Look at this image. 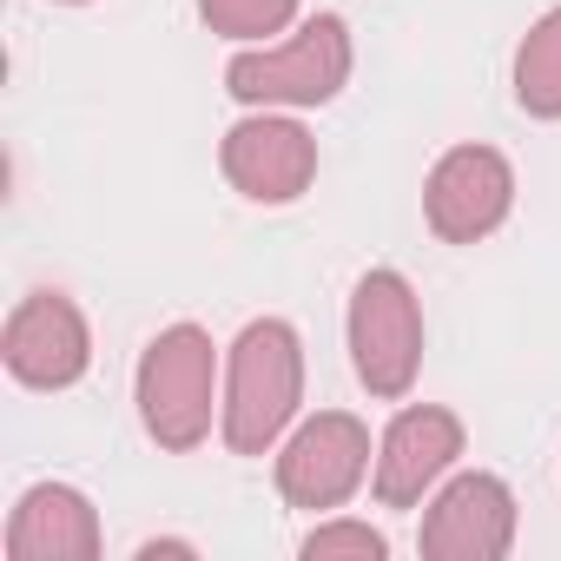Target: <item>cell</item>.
<instances>
[{
  "mask_svg": "<svg viewBox=\"0 0 561 561\" xmlns=\"http://www.w3.org/2000/svg\"><path fill=\"white\" fill-rule=\"evenodd\" d=\"M305 403V337L285 318H251L231 337L225 357V410H218V436L231 456H264L285 443V430L298 423Z\"/></svg>",
  "mask_w": 561,
  "mask_h": 561,
  "instance_id": "obj_1",
  "label": "cell"
},
{
  "mask_svg": "<svg viewBox=\"0 0 561 561\" xmlns=\"http://www.w3.org/2000/svg\"><path fill=\"white\" fill-rule=\"evenodd\" d=\"M133 403H139L146 436H152L165 456H192V449L211 436V416L225 410L211 331H198V324H165V331L146 344L139 370H133Z\"/></svg>",
  "mask_w": 561,
  "mask_h": 561,
  "instance_id": "obj_2",
  "label": "cell"
},
{
  "mask_svg": "<svg viewBox=\"0 0 561 561\" xmlns=\"http://www.w3.org/2000/svg\"><path fill=\"white\" fill-rule=\"evenodd\" d=\"M351 27L337 14H311L298 34L271 41V47H244L225 67V93L238 106H277V113H311L331 106L351 87Z\"/></svg>",
  "mask_w": 561,
  "mask_h": 561,
  "instance_id": "obj_3",
  "label": "cell"
},
{
  "mask_svg": "<svg viewBox=\"0 0 561 561\" xmlns=\"http://www.w3.org/2000/svg\"><path fill=\"white\" fill-rule=\"evenodd\" d=\"M344 337H351V370H357V383L377 403H403L416 390V370H423V305H416L403 271L377 264V271L357 277Z\"/></svg>",
  "mask_w": 561,
  "mask_h": 561,
  "instance_id": "obj_4",
  "label": "cell"
},
{
  "mask_svg": "<svg viewBox=\"0 0 561 561\" xmlns=\"http://www.w3.org/2000/svg\"><path fill=\"white\" fill-rule=\"evenodd\" d=\"M370 430H364V416H351V410H318V416H305L285 443H277V495H285L291 508H305V515H331V508H344L357 489H364V476H370Z\"/></svg>",
  "mask_w": 561,
  "mask_h": 561,
  "instance_id": "obj_5",
  "label": "cell"
},
{
  "mask_svg": "<svg viewBox=\"0 0 561 561\" xmlns=\"http://www.w3.org/2000/svg\"><path fill=\"white\" fill-rule=\"evenodd\" d=\"M218 165H225L231 192L251 198V205H298L311 192V179H318V139L298 126V113L251 106L225 133Z\"/></svg>",
  "mask_w": 561,
  "mask_h": 561,
  "instance_id": "obj_6",
  "label": "cell"
},
{
  "mask_svg": "<svg viewBox=\"0 0 561 561\" xmlns=\"http://www.w3.org/2000/svg\"><path fill=\"white\" fill-rule=\"evenodd\" d=\"M515 211V165L495 146H449L423 179V218L443 244H482Z\"/></svg>",
  "mask_w": 561,
  "mask_h": 561,
  "instance_id": "obj_7",
  "label": "cell"
},
{
  "mask_svg": "<svg viewBox=\"0 0 561 561\" xmlns=\"http://www.w3.org/2000/svg\"><path fill=\"white\" fill-rule=\"evenodd\" d=\"M416 548L430 561H502L515 548V495H508V482L489 476V469L443 476L430 508H423Z\"/></svg>",
  "mask_w": 561,
  "mask_h": 561,
  "instance_id": "obj_8",
  "label": "cell"
},
{
  "mask_svg": "<svg viewBox=\"0 0 561 561\" xmlns=\"http://www.w3.org/2000/svg\"><path fill=\"white\" fill-rule=\"evenodd\" d=\"M0 364L27 390H73L93 370V331L67 291H27L0 331Z\"/></svg>",
  "mask_w": 561,
  "mask_h": 561,
  "instance_id": "obj_9",
  "label": "cell"
},
{
  "mask_svg": "<svg viewBox=\"0 0 561 561\" xmlns=\"http://www.w3.org/2000/svg\"><path fill=\"white\" fill-rule=\"evenodd\" d=\"M462 449H469V430H462L456 410H443V403H410V410L390 416V430H383V443H377L370 495H377L383 508H416V502L456 469Z\"/></svg>",
  "mask_w": 561,
  "mask_h": 561,
  "instance_id": "obj_10",
  "label": "cell"
},
{
  "mask_svg": "<svg viewBox=\"0 0 561 561\" xmlns=\"http://www.w3.org/2000/svg\"><path fill=\"white\" fill-rule=\"evenodd\" d=\"M106 535L73 482H34L8 515V561H100Z\"/></svg>",
  "mask_w": 561,
  "mask_h": 561,
  "instance_id": "obj_11",
  "label": "cell"
},
{
  "mask_svg": "<svg viewBox=\"0 0 561 561\" xmlns=\"http://www.w3.org/2000/svg\"><path fill=\"white\" fill-rule=\"evenodd\" d=\"M515 106L528 119H561V8H548L515 47Z\"/></svg>",
  "mask_w": 561,
  "mask_h": 561,
  "instance_id": "obj_12",
  "label": "cell"
},
{
  "mask_svg": "<svg viewBox=\"0 0 561 561\" xmlns=\"http://www.w3.org/2000/svg\"><path fill=\"white\" fill-rule=\"evenodd\" d=\"M198 21L231 47H271L277 34H291L298 0H198Z\"/></svg>",
  "mask_w": 561,
  "mask_h": 561,
  "instance_id": "obj_13",
  "label": "cell"
},
{
  "mask_svg": "<svg viewBox=\"0 0 561 561\" xmlns=\"http://www.w3.org/2000/svg\"><path fill=\"white\" fill-rule=\"evenodd\" d=\"M298 554H305V561H383V554H390V535L370 528V522L331 515V522H318V528L298 541Z\"/></svg>",
  "mask_w": 561,
  "mask_h": 561,
  "instance_id": "obj_14",
  "label": "cell"
},
{
  "mask_svg": "<svg viewBox=\"0 0 561 561\" xmlns=\"http://www.w3.org/2000/svg\"><path fill=\"white\" fill-rule=\"evenodd\" d=\"M159 554H198V548L192 541H172V535L165 541H139V561H159Z\"/></svg>",
  "mask_w": 561,
  "mask_h": 561,
  "instance_id": "obj_15",
  "label": "cell"
},
{
  "mask_svg": "<svg viewBox=\"0 0 561 561\" xmlns=\"http://www.w3.org/2000/svg\"><path fill=\"white\" fill-rule=\"evenodd\" d=\"M60 8H87V0H60Z\"/></svg>",
  "mask_w": 561,
  "mask_h": 561,
  "instance_id": "obj_16",
  "label": "cell"
}]
</instances>
